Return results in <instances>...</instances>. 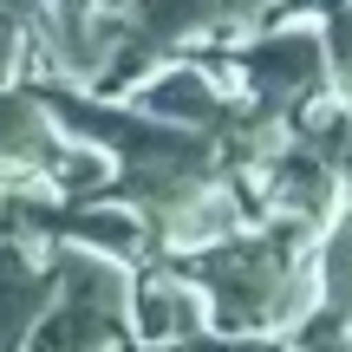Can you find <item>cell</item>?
I'll list each match as a JSON object with an SVG mask.
<instances>
[{
    "instance_id": "obj_1",
    "label": "cell",
    "mask_w": 352,
    "mask_h": 352,
    "mask_svg": "<svg viewBox=\"0 0 352 352\" xmlns=\"http://www.w3.org/2000/svg\"><path fill=\"white\" fill-rule=\"evenodd\" d=\"M307 241H314L307 222H280V228H261V235H228V241L196 248V261H183V274L196 280L215 333L254 340L280 320H300L307 287H314V267H300Z\"/></svg>"
},
{
    "instance_id": "obj_2",
    "label": "cell",
    "mask_w": 352,
    "mask_h": 352,
    "mask_svg": "<svg viewBox=\"0 0 352 352\" xmlns=\"http://www.w3.org/2000/svg\"><path fill=\"white\" fill-rule=\"evenodd\" d=\"M131 333V280L118 261L104 254H59V274H52V300L33 320V340L26 352H111Z\"/></svg>"
},
{
    "instance_id": "obj_3",
    "label": "cell",
    "mask_w": 352,
    "mask_h": 352,
    "mask_svg": "<svg viewBox=\"0 0 352 352\" xmlns=\"http://www.w3.org/2000/svg\"><path fill=\"white\" fill-rule=\"evenodd\" d=\"M241 78H248L261 118H294L327 85V39L320 33H274L267 46H254L241 59Z\"/></svg>"
},
{
    "instance_id": "obj_4",
    "label": "cell",
    "mask_w": 352,
    "mask_h": 352,
    "mask_svg": "<svg viewBox=\"0 0 352 352\" xmlns=\"http://www.w3.org/2000/svg\"><path fill=\"white\" fill-rule=\"evenodd\" d=\"M202 320H209V307L183 267H157V274L131 280V333L144 346H189L202 340Z\"/></svg>"
},
{
    "instance_id": "obj_5",
    "label": "cell",
    "mask_w": 352,
    "mask_h": 352,
    "mask_svg": "<svg viewBox=\"0 0 352 352\" xmlns=\"http://www.w3.org/2000/svg\"><path fill=\"white\" fill-rule=\"evenodd\" d=\"M65 138L46 124L33 91H0V176H59Z\"/></svg>"
},
{
    "instance_id": "obj_6",
    "label": "cell",
    "mask_w": 352,
    "mask_h": 352,
    "mask_svg": "<svg viewBox=\"0 0 352 352\" xmlns=\"http://www.w3.org/2000/svg\"><path fill=\"white\" fill-rule=\"evenodd\" d=\"M138 104H144V118H157V124H222L228 118V98L196 72V65H170L157 85L138 91Z\"/></svg>"
},
{
    "instance_id": "obj_7",
    "label": "cell",
    "mask_w": 352,
    "mask_h": 352,
    "mask_svg": "<svg viewBox=\"0 0 352 352\" xmlns=\"http://www.w3.org/2000/svg\"><path fill=\"white\" fill-rule=\"evenodd\" d=\"M52 274H33L20 248H0V352H26L33 340V320L46 314Z\"/></svg>"
}]
</instances>
